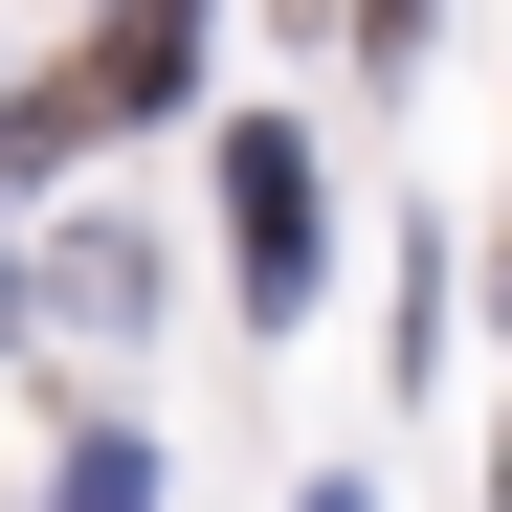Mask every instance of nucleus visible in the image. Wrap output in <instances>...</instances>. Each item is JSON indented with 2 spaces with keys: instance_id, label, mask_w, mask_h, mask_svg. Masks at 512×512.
<instances>
[{
  "instance_id": "nucleus-3",
  "label": "nucleus",
  "mask_w": 512,
  "mask_h": 512,
  "mask_svg": "<svg viewBox=\"0 0 512 512\" xmlns=\"http://www.w3.org/2000/svg\"><path fill=\"white\" fill-rule=\"evenodd\" d=\"M312 512H357V490H312Z\"/></svg>"
},
{
  "instance_id": "nucleus-2",
  "label": "nucleus",
  "mask_w": 512,
  "mask_h": 512,
  "mask_svg": "<svg viewBox=\"0 0 512 512\" xmlns=\"http://www.w3.org/2000/svg\"><path fill=\"white\" fill-rule=\"evenodd\" d=\"M223 223H245V312H312V134L290 112L223 156Z\"/></svg>"
},
{
  "instance_id": "nucleus-1",
  "label": "nucleus",
  "mask_w": 512,
  "mask_h": 512,
  "mask_svg": "<svg viewBox=\"0 0 512 512\" xmlns=\"http://www.w3.org/2000/svg\"><path fill=\"white\" fill-rule=\"evenodd\" d=\"M179 67H201V0H112V23L67 45L23 112H0V156H67V134H134V112H179Z\"/></svg>"
}]
</instances>
